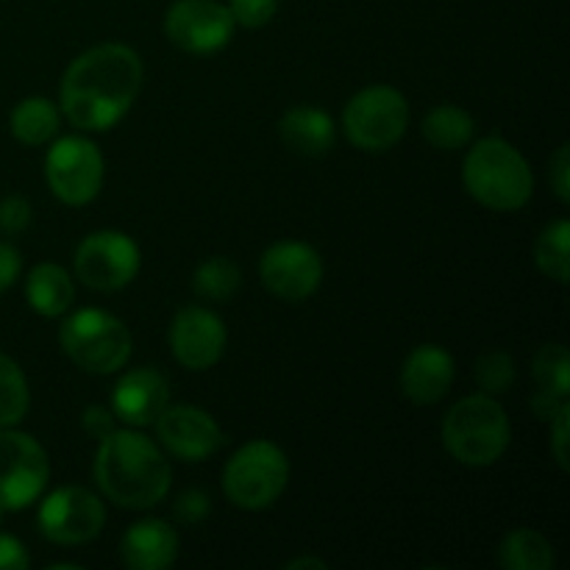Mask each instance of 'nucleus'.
<instances>
[{
	"instance_id": "nucleus-19",
	"label": "nucleus",
	"mask_w": 570,
	"mask_h": 570,
	"mask_svg": "<svg viewBox=\"0 0 570 570\" xmlns=\"http://www.w3.org/2000/svg\"><path fill=\"white\" fill-rule=\"evenodd\" d=\"M284 145L301 156H323L334 148V120L315 106H293L278 122Z\"/></svg>"
},
{
	"instance_id": "nucleus-32",
	"label": "nucleus",
	"mask_w": 570,
	"mask_h": 570,
	"mask_svg": "<svg viewBox=\"0 0 570 570\" xmlns=\"http://www.w3.org/2000/svg\"><path fill=\"white\" fill-rule=\"evenodd\" d=\"M551 187H554L557 198H560L562 204H568L570 200V148L568 145L557 148V154L551 156Z\"/></svg>"
},
{
	"instance_id": "nucleus-20",
	"label": "nucleus",
	"mask_w": 570,
	"mask_h": 570,
	"mask_svg": "<svg viewBox=\"0 0 570 570\" xmlns=\"http://www.w3.org/2000/svg\"><path fill=\"white\" fill-rule=\"evenodd\" d=\"M26 298L31 309L42 317H59L76 301V284L70 273L59 265H37L26 282Z\"/></svg>"
},
{
	"instance_id": "nucleus-36",
	"label": "nucleus",
	"mask_w": 570,
	"mask_h": 570,
	"mask_svg": "<svg viewBox=\"0 0 570 570\" xmlns=\"http://www.w3.org/2000/svg\"><path fill=\"white\" fill-rule=\"evenodd\" d=\"M20 267H22L20 250L9 243H0V293H3V289H9L11 284L17 282V276H20Z\"/></svg>"
},
{
	"instance_id": "nucleus-15",
	"label": "nucleus",
	"mask_w": 570,
	"mask_h": 570,
	"mask_svg": "<svg viewBox=\"0 0 570 570\" xmlns=\"http://www.w3.org/2000/svg\"><path fill=\"white\" fill-rule=\"evenodd\" d=\"M170 348L187 371H206L226 351V326L204 306H184L170 326Z\"/></svg>"
},
{
	"instance_id": "nucleus-4",
	"label": "nucleus",
	"mask_w": 570,
	"mask_h": 570,
	"mask_svg": "<svg viewBox=\"0 0 570 570\" xmlns=\"http://www.w3.org/2000/svg\"><path fill=\"white\" fill-rule=\"evenodd\" d=\"M512 426L504 406L488 393H476L451 406L443 421V445L456 462L488 468L510 449Z\"/></svg>"
},
{
	"instance_id": "nucleus-30",
	"label": "nucleus",
	"mask_w": 570,
	"mask_h": 570,
	"mask_svg": "<svg viewBox=\"0 0 570 570\" xmlns=\"http://www.w3.org/2000/svg\"><path fill=\"white\" fill-rule=\"evenodd\" d=\"M31 223V206L20 195H9L0 200V232L3 234H20L26 232Z\"/></svg>"
},
{
	"instance_id": "nucleus-5",
	"label": "nucleus",
	"mask_w": 570,
	"mask_h": 570,
	"mask_svg": "<svg viewBox=\"0 0 570 570\" xmlns=\"http://www.w3.org/2000/svg\"><path fill=\"white\" fill-rule=\"evenodd\" d=\"M289 482V462L271 440L245 443L223 471V490L239 510H267Z\"/></svg>"
},
{
	"instance_id": "nucleus-14",
	"label": "nucleus",
	"mask_w": 570,
	"mask_h": 570,
	"mask_svg": "<svg viewBox=\"0 0 570 570\" xmlns=\"http://www.w3.org/2000/svg\"><path fill=\"white\" fill-rule=\"evenodd\" d=\"M156 438L176 460L204 462L223 445V432L209 412L198 406H165L156 417Z\"/></svg>"
},
{
	"instance_id": "nucleus-13",
	"label": "nucleus",
	"mask_w": 570,
	"mask_h": 570,
	"mask_svg": "<svg viewBox=\"0 0 570 570\" xmlns=\"http://www.w3.org/2000/svg\"><path fill=\"white\" fill-rule=\"evenodd\" d=\"M259 276L276 298L304 301L321 287L323 259L312 245L284 239L262 254Z\"/></svg>"
},
{
	"instance_id": "nucleus-17",
	"label": "nucleus",
	"mask_w": 570,
	"mask_h": 570,
	"mask_svg": "<svg viewBox=\"0 0 570 570\" xmlns=\"http://www.w3.org/2000/svg\"><path fill=\"white\" fill-rule=\"evenodd\" d=\"M454 382V360L440 345H417L401 367V390L412 404H438Z\"/></svg>"
},
{
	"instance_id": "nucleus-28",
	"label": "nucleus",
	"mask_w": 570,
	"mask_h": 570,
	"mask_svg": "<svg viewBox=\"0 0 570 570\" xmlns=\"http://www.w3.org/2000/svg\"><path fill=\"white\" fill-rule=\"evenodd\" d=\"M476 384L482 393L501 395L515 384V362L504 351H490L476 362Z\"/></svg>"
},
{
	"instance_id": "nucleus-37",
	"label": "nucleus",
	"mask_w": 570,
	"mask_h": 570,
	"mask_svg": "<svg viewBox=\"0 0 570 570\" xmlns=\"http://www.w3.org/2000/svg\"><path fill=\"white\" fill-rule=\"evenodd\" d=\"M566 404H568L566 399H557V395L543 393V390H538V393H534V399H532V410H534V415L540 417V421H551V417H554L557 412H560Z\"/></svg>"
},
{
	"instance_id": "nucleus-23",
	"label": "nucleus",
	"mask_w": 570,
	"mask_h": 570,
	"mask_svg": "<svg viewBox=\"0 0 570 570\" xmlns=\"http://www.w3.org/2000/svg\"><path fill=\"white\" fill-rule=\"evenodd\" d=\"M473 117L460 106H438L423 120V137L438 150H460L473 139Z\"/></svg>"
},
{
	"instance_id": "nucleus-2",
	"label": "nucleus",
	"mask_w": 570,
	"mask_h": 570,
	"mask_svg": "<svg viewBox=\"0 0 570 570\" xmlns=\"http://www.w3.org/2000/svg\"><path fill=\"white\" fill-rule=\"evenodd\" d=\"M95 482L111 504L148 510L167 495L173 471L154 440L128 429H115L98 445Z\"/></svg>"
},
{
	"instance_id": "nucleus-18",
	"label": "nucleus",
	"mask_w": 570,
	"mask_h": 570,
	"mask_svg": "<svg viewBox=\"0 0 570 570\" xmlns=\"http://www.w3.org/2000/svg\"><path fill=\"white\" fill-rule=\"evenodd\" d=\"M120 557L131 570H165L178 557V534L159 518L139 521L122 534Z\"/></svg>"
},
{
	"instance_id": "nucleus-22",
	"label": "nucleus",
	"mask_w": 570,
	"mask_h": 570,
	"mask_svg": "<svg viewBox=\"0 0 570 570\" xmlns=\"http://www.w3.org/2000/svg\"><path fill=\"white\" fill-rule=\"evenodd\" d=\"M9 126L14 139H20L22 145H45L59 131V109L53 100L42 98V95L26 98L14 106Z\"/></svg>"
},
{
	"instance_id": "nucleus-31",
	"label": "nucleus",
	"mask_w": 570,
	"mask_h": 570,
	"mask_svg": "<svg viewBox=\"0 0 570 570\" xmlns=\"http://www.w3.org/2000/svg\"><path fill=\"white\" fill-rule=\"evenodd\" d=\"M206 515H209V499H206V493H200V490H187V493L176 501V518L184 527H195V523L204 521Z\"/></svg>"
},
{
	"instance_id": "nucleus-10",
	"label": "nucleus",
	"mask_w": 570,
	"mask_h": 570,
	"mask_svg": "<svg viewBox=\"0 0 570 570\" xmlns=\"http://www.w3.org/2000/svg\"><path fill=\"white\" fill-rule=\"evenodd\" d=\"M72 267L89 289L115 293L131 284L139 273V248L120 232H95L78 245Z\"/></svg>"
},
{
	"instance_id": "nucleus-25",
	"label": "nucleus",
	"mask_w": 570,
	"mask_h": 570,
	"mask_svg": "<svg viewBox=\"0 0 570 570\" xmlns=\"http://www.w3.org/2000/svg\"><path fill=\"white\" fill-rule=\"evenodd\" d=\"M239 284H243V273H239V267L234 265L232 259H226V256H212V259H206L193 276L195 293L206 301H215V304L232 298L239 289Z\"/></svg>"
},
{
	"instance_id": "nucleus-16",
	"label": "nucleus",
	"mask_w": 570,
	"mask_h": 570,
	"mask_svg": "<svg viewBox=\"0 0 570 570\" xmlns=\"http://www.w3.org/2000/svg\"><path fill=\"white\" fill-rule=\"evenodd\" d=\"M170 401V387L165 376L154 367H137L117 382L111 393V412L126 426H148Z\"/></svg>"
},
{
	"instance_id": "nucleus-11",
	"label": "nucleus",
	"mask_w": 570,
	"mask_h": 570,
	"mask_svg": "<svg viewBox=\"0 0 570 570\" xmlns=\"http://www.w3.org/2000/svg\"><path fill=\"white\" fill-rule=\"evenodd\" d=\"M234 17L217 0H176L165 14V33L187 53H217L232 42Z\"/></svg>"
},
{
	"instance_id": "nucleus-24",
	"label": "nucleus",
	"mask_w": 570,
	"mask_h": 570,
	"mask_svg": "<svg viewBox=\"0 0 570 570\" xmlns=\"http://www.w3.org/2000/svg\"><path fill=\"white\" fill-rule=\"evenodd\" d=\"M570 223L568 220H554L551 226H546L540 232L538 245H534V259L538 267L551 278V282L566 284L570 278Z\"/></svg>"
},
{
	"instance_id": "nucleus-21",
	"label": "nucleus",
	"mask_w": 570,
	"mask_h": 570,
	"mask_svg": "<svg viewBox=\"0 0 570 570\" xmlns=\"http://www.w3.org/2000/svg\"><path fill=\"white\" fill-rule=\"evenodd\" d=\"M499 566L507 570H551L554 549L534 529H515L499 546Z\"/></svg>"
},
{
	"instance_id": "nucleus-29",
	"label": "nucleus",
	"mask_w": 570,
	"mask_h": 570,
	"mask_svg": "<svg viewBox=\"0 0 570 570\" xmlns=\"http://www.w3.org/2000/svg\"><path fill=\"white\" fill-rule=\"evenodd\" d=\"M278 0H228L234 22L245 28H262L276 17Z\"/></svg>"
},
{
	"instance_id": "nucleus-3",
	"label": "nucleus",
	"mask_w": 570,
	"mask_h": 570,
	"mask_svg": "<svg viewBox=\"0 0 570 570\" xmlns=\"http://www.w3.org/2000/svg\"><path fill=\"white\" fill-rule=\"evenodd\" d=\"M462 178L471 198L493 212L521 209L534 189L529 161L501 137H484L473 145L465 156Z\"/></svg>"
},
{
	"instance_id": "nucleus-9",
	"label": "nucleus",
	"mask_w": 570,
	"mask_h": 570,
	"mask_svg": "<svg viewBox=\"0 0 570 570\" xmlns=\"http://www.w3.org/2000/svg\"><path fill=\"white\" fill-rule=\"evenodd\" d=\"M48 187L61 204L87 206L104 187V156L87 137H61L45 159Z\"/></svg>"
},
{
	"instance_id": "nucleus-12",
	"label": "nucleus",
	"mask_w": 570,
	"mask_h": 570,
	"mask_svg": "<svg viewBox=\"0 0 570 570\" xmlns=\"http://www.w3.org/2000/svg\"><path fill=\"white\" fill-rule=\"evenodd\" d=\"M106 523L104 501L87 488H61L39 507V529L50 543L81 546L100 534Z\"/></svg>"
},
{
	"instance_id": "nucleus-33",
	"label": "nucleus",
	"mask_w": 570,
	"mask_h": 570,
	"mask_svg": "<svg viewBox=\"0 0 570 570\" xmlns=\"http://www.w3.org/2000/svg\"><path fill=\"white\" fill-rule=\"evenodd\" d=\"M568 415L570 406L566 404L554 417H551V445H554V460L562 471H568Z\"/></svg>"
},
{
	"instance_id": "nucleus-38",
	"label": "nucleus",
	"mask_w": 570,
	"mask_h": 570,
	"mask_svg": "<svg viewBox=\"0 0 570 570\" xmlns=\"http://www.w3.org/2000/svg\"><path fill=\"white\" fill-rule=\"evenodd\" d=\"M301 568H315V570H326L328 566L323 560H312V557H298L287 566V570H301Z\"/></svg>"
},
{
	"instance_id": "nucleus-34",
	"label": "nucleus",
	"mask_w": 570,
	"mask_h": 570,
	"mask_svg": "<svg viewBox=\"0 0 570 570\" xmlns=\"http://www.w3.org/2000/svg\"><path fill=\"white\" fill-rule=\"evenodd\" d=\"M81 426L89 438L104 440L106 434L115 432V412L104 410V406H89L81 417Z\"/></svg>"
},
{
	"instance_id": "nucleus-27",
	"label": "nucleus",
	"mask_w": 570,
	"mask_h": 570,
	"mask_svg": "<svg viewBox=\"0 0 570 570\" xmlns=\"http://www.w3.org/2000/svg\"><path fill=\"white\" fill-rule=\"evenodd\" d=\"M532 373H534V382H538V390L568 401L570 356H568L566 345H560V343L543 345V348L538 351V356H534Z\"/></svg>"
},
{
	"instance_id": "nucleus-7",
	"label": "nucleus",
	"mask_w": 570,
	"mask_h": 570,
	"mask_svg": "<svg viewBox=\"0 0 570 570\" xmlns=\"http://www.w3.org/2000/svg\"><path fill=\"white\" fill-rule=\"evenodd\" d=\"M410 126V104L393 87H367L348 100L343 111V131L351 145L367 154H382L404 137Z\"/></svg>"
},
{
	"instance_id": "nucleus-6",
	"label": "nucleus",
	"mask_w": 570,
	"mask_h": 570,
	"mask_svg": "<svg viewBox=\"0 0 570 570\" xmlns=\"http://www.w3.org/2000/svg\"><path fill=\"white\" fill-rule=\"evenodd\" d=\"M65 354L87 373H115L131 356V332L104 309H81L61 323Z\"/></svg>"
},
{
	"instance_id": "nucleus-26",
	"label": "nucleus",
	"mask_w": 570,
	"mask_h": 570,
	"mask_svg": "<svg viewBox=\"0 0 570 570\" xmlns=\"http://www.w3.org/2000/svg\"><path fill=\"white\" fill-rule=\"evenodd\" d=\"M28 382L20 365L0 354V429L17 426L28 412Z\"/></svg>"
},
{
	"instance_id": "nucleus-39",
	"label": "nucleus",
	"mask_w": 570,
	"mask_h": 570,
	"mask_svg": "<svg viewBox=\"0 0 570 570\" xmlns=\"http://www.w3.org/2000/svg\"><path fill=\"white\" fill-rule=\"evenodd\" d=\"M0 518H3V510H0Z\"/></svg>"
},
{
	"instance_id": "nucleus-35",
	"label": "nucleus",
	"mask_w": 570,
	"mask_h": 570,
	"mask_svg": "<svg viewBox=\"0 0 570 570\" xmlns=\"http://www.w3.org/2000/svg\"><path fill=\"white\" fill-rule=\"evenodd\" d=\"M28 562L26 546L11 534H0V570H26Z\"/></svg>"
},
{
	"instance_id": "nucleus-1",
	"label": "nucleus",
	"mask_w": 570,
	"mask_h": 570,
	"mask_svg": "<svg viewBox=\"0 0 570 570\" xmlns=\"http://www.w3.org/2000/svg\"><path fill=\"white\" fill-rule=\"evenodd\" d=\"M142 89V59L120 42L78 56L61 81V111L81 131H109L128 115Z\"/></svg>"
},
{
	"instance_id": "nucleus-8",
	"label": "nucleus",
	"mask_w": 570,
	"mask_h": 570,
	"mask_svg": "<svg viewBox=\"0 0 570 570\" xmlns=\"http://www.w3.org/2000/svg\"><path fill=\"white\" fill-rule=\"evenodd\" d=\"M50 465L42 445L26 432L0 429V510L20 512L42 495Z\"/></svg>"
}]
</instances>
